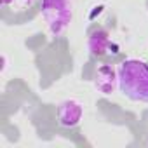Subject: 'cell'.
Masks as SVG:
<instances>
[{
    "label": "cell",
    "instance_id": "obj_4",
    "mask_svg": "<svg viewBox=\"0 0 148 148\" xmlns=\"http://www.w3.org/2000/svg\"><path fill=\"white\" fill-rule=\"evenodd\" d=\"M119 79V77H117ZM115 71H113V68L112 66H108V64H103L99 70H98V73H96V87L103 92V94H110V92H113V89H115Z\"/></svg>",
    "mask_w": 148,
    "mask_h": 148
},
{
    "label": "cell",
    "instance_id": "obj_1",
    "mask_svg": "<svg viewBox=\"0 0 148 148\" xmlns=\"http://www.w3.org/2000/svg\"><path fill=\"white\" fill-rule=\"evenodd\" d=\"M120 91L134 101H148V64L139 59H127L119 68Z\"/></svg>",
    "mask_w": 148,
    "mask_h": 148
},
{
    "label": "cell",
    "instance_id": "obj_2",
    "mask_svg": "<svg viewBox=\"0 0 148 148\" xmlns=\"http://www.w3.org/2000/svg\"><path fill=\"white\" fill-rule=\"evenodd\" d=\"M42 14L51 32L56 35L63 33L71 19V9L68 0H42Z\"/></svg>",
    "mask_w": 148,
    "mask_h": 148
},
{
    "label": "cell",
    "instance_id": "obj_3",
    "mask_svg": "<svg viewBox=\"0 0 148 148\" xmlns=\"http://www.w3.org/2000/svg\"><path fill=\"white\" fill-rule=\"evenodd\" d=\"M82 119V106L77 101H64L58 108V120L63 127H75Z\"/></svg>",
    "mask_w": 148,
    "mask_h": 148
},
{
    "label": "cell",
    "instance_id": "obj_5",
    "mask_svg": "<svg viewBox=\"0 0 148 148\" xmlns=\"http://www.w3.org/2000/svg\"><path fill=\"white\" fill-rule=\"evenodd\" d=\"M106 47H108V33L105 30L92 32V35L89 38V49H91V52L94 56H101V54H105Z\"/></svg>",
    "mask_w": 148,
    "mask_h": 148
},
{
    "label": "cell",
    "instance_id": "obj_6",
    "mask_svg": "<svg viewBox=\"0 0 148 148\" xmlns=\"http://www.w3.org/2000/svg\"><path fill=\"white\" fill-rule=\"evenodd\" d=\"M2 2H4V4H5V5H9V4H11V2H12V0H2Z\"/></svg>",
    "mask_w": 148,
    "mask_h": 148
}]
</instances>
